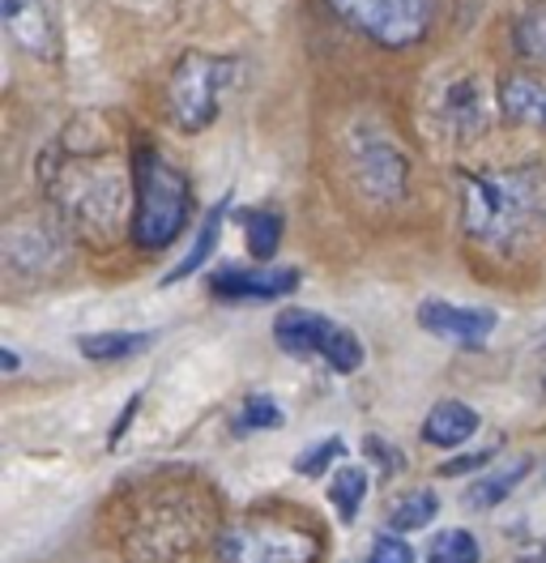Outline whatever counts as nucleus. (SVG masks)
Returning <instances> with one entry per match:
<instances>
[{
	"instance_id": "1",
	"label": "nucleus",
	"mask_w": 546,
	"mask_h": 563,
	"mask_svg": "<svg viewBox=\"0 0 546 563\" xmlns=\"http://www.w3.org/2000/svg\"><path fill=\"white\" fill-rule=\"evenodd\" d=\"M461 231L466 240L491 252H521L546 231V172L543 167H504L470 172L461 179Z\"/></svg>"
},
{
	"instance_id": "2",
	"label": "nucleus",
	"mask_w": 546,
	"mask_h": 563,
	"mask_svg": "<svg viewBox=\"0 0 546 563\" xmlns=\"http://www.w3.org/2000/svg\"><path fill=\"white\" fill-rule=\"evenodd\" d=\"M129 184L124 167L116 158H81L65 154L56 172H47V197L61 213V222L73 227L90 244H111L124 227H133L129 210Z\"/></svg>"
},
{
	"instance_id": "3",
	"label": "nucleus",
	"mask_w": 546,
	"mask_h": 563,
	"mask_svg": "<svg viewBox=\"0 0 546 563\" xmlns=\"http://www.w3.org/2000/svg\"><path fill=\"white\" fill-rule=\"evenodd\" d=\"M193 213V188L188 176L167 163L154 145H136L133 150V244L141 252H163L171 247Z\"/></svg>"
},
{
	"instance_id": "4",
	"label": "nucleus",
	"mask_w": 546,
	"mask_h": 563,
	"mask_svg": "<svg viewBox=\"0 0 546 563\" xmlns=\"http://www.w3.org/2000/svg\"><path fill=\"white\" fill-rule=\"evenodd\" d=\"M341 163H346V179L350 188L375 206V210H393L402 206L410 192V154L406 145L397 141V133L372 120V115H354L346 129H341Z\"/></svg>"
},
{
	"instance_id": "5",
	"label": "nucleus",
	"mask_w": 546,
	"mask_h": 563,
	"mask_svg": "<svg viewBox=\"0 0 546 563\" xmlns=\"http://www.w3.org/2000/svg\"><path fill=\"white\" fill-rule=\"evenodd\" d=\"M236 77H239V60H231V56L197 52V47L184 52L167 77L171 124L179 133H205L218 120L222 99L236 86Z\"/></svg>"
},
{
	"instance_id": "6",
	"label": "nucleus",
	"mask_w": 546,
	"mask_h": 563,
	"mask_svg": "<svg viewBox=\"0 0 546 563\" xmlns=\"http://www.w3.org/2000/svg\"><path fill=\"white\" fill-rule=\"evenodd\" d=\"M423 120L444 145H474L478 137H487L491 99H487L482 73L466 69V65L436 73L427 86V99H423Z\"/></svg>"
},
{
	"instance_id": "7",
	"label": "nucleus",
	"mask_w": 546,
	"mask_h": 563,
	"mask_svg": "<svg viewBox=\"0 0 546 563\" xmlns=\"http://www.w3.org/2000/svg\"><path fill=\"white\" fill-rule=\"evenodd\" d=\"M218 563H320V538L282 517H243L222 529Z\"/></svg>"
},
{
	"instance_id": "8",
	"label": "nucleus",
	"mask_w": 546,
	"mask_h": 563,
	"mask_svg": "<svg viewBox=\"0 0 546 563\" xmlns=\"http://www.w3.org/2000/svg\"><path fill=\"white\" fill-rule=\"evenodd\" d=\"M329 9L350 31L389 52L418 47L440 18V0H329Z\"/></svg>"
},
{
	"instance_id": "9",
	"label": "nucleus",
	"mask_w": 546,
	"mask_h": 563,
	"mask_svg": "<svg viewBox=\"0 0 546 563\" xmlns=\"http://www.w3.org/2000/svg\"><path fill=\"white\" fill-rule=\"evenodd\" d=\"M273 342L286 354H295V358L320 354L341 376H350V372L363 367V342L354 338V329L320 317V312H307V308L277 312V320H273Z\"/></svg>"
},
{
	"instance_id": "10",
	"label": "nucleus",
	"mask_w": 546,
	"mask_h": 563,
	"mask_svg": "<svg viewBox=\"0 0 546 563\" xmlns=\"http://www.w3.org/2000/svg\"><path fill=\"white\" fill-rule=\"evenodd\" d=\"M4 265L13 274H31V278H47L65 265V235L56 222L47 218H13L4 227Z\"/></svg>"
},
{
	"instance_id": "11",
	"label": "nucleus",
	"mask_w": 546,
	"mask_h": 563,
	"mask_svg": "<svg viewBox=\"0 0 546 563\" xmlns=\"http://www.w3.org/2000/svg\"><path fill=\"white\" fill-rule=\"evenodd\" d=\"M0 22H4L9 43L22 56H31V60H61L65 35H61L52 0H0Z\"/></svg>"
},
{
	"instance_id": "12",
	"label": "nucleus",
	"mask_w": 546,
	"mask_h": 563,
	"mask_svg": "<svg viewBox=\"0 0 546 563\" xmlns=\"http://www.w3.org/2000/svg\"><path fill=\"white\" fill-rule=\"evenodd\" d=\"M209 295L218 299H236V303H270V299H282L299 286V269L291 265H256V269H239V265H227L218 274L205 278Z\"/></svg>"
},
{
	"instance_id": "13",
	"label": "nucleus",
	"mask_w": 546,
	"mask_h": 563,
	"mask_svg": "<svg viewBox=\"0 0 546 563\" xmlns=\"http://www.w3.org/2000/svg\"><path fill=\"white\" fill-rule=\"evenodd\" d=\"M418 324L432 333V338H444V342H457V346H482L500 317L491 308H466V303H448V299H423L418 303Z\"/></svg>"
},
{
	"instance_id": "14",
	"label": "nucleus",
	"mask_w": 546,
	"mask_h": 563,
	"mask_svg": "<svg viewBox=\"0 0 546 563\" xmlns=\"http://www.w3.org/2000/svg\"><path fill=\"white\" fill-rule=\"evenodd\" d=\"M495 99L509 124L546 133V73H504Z\"/></svg>"
},
{
	"instance_id": "15",
	"label": "nucleus",
	"mask_w": 546,
	"mask_h": 563,
	"mask_svg": "<svg viewBox=\"0 0 546 563\" xmlns=\"http://www.w3.org/2000/svg\"><path fill=\"white\" fill-rule=\"evenodd\" d=\"M474 431H478V410H470V406L457 401V397L436 401L432 415L423 419V440H427L432 449H457V444H466Z\"/></svg>"
},
{
	"instance_id": "16",
	"label": "nucleus",
	"mask_w": 546,
	"mask_h": 563,
	"mask_svg": "<svg viewBox=\"0 0 546 563\" xmlns=\"http://www.w3.org/2000/svg\"><path fill=\"white\" fill-rule=\"evenodd\" d=\"M534 470V461L529 457H516L509 465H500V470H491V474H482L474 487L466 492V508H474V512H487V508H495V504H504L521 483H525V474Z\"/></svg>"
},
{
	"instance_id": "17",
	"label": "nucleus",
	"mask_w": 546,
	"mask_h": 563,
	"mask_svg": "<svg viewBox=\"0 0 546 563\" xmlns=\"http://www.w3.org/2000/svg\"><path fill=\"white\" fill-rule=\"evenodd\" d=\"M145 346H154V333H133V329H102V333H81L77 338V351L90 363H120V358L141 354Z\"/></svg>"
},
{
	"instance_id": "18",
	"label": "nucleus",
	"mask_w": 546,
	"mask_h": 563,
	"mask_svg": "<svg viewBox=\"0 0 546 563\" xmlns=\"http://www.w3.org/2000/svg\"><path fill=\"white\" fill-rule=\"evenodd\" d=\"M222 218H227V201H218L214 210L205 213L201 231H197V240H193V247L175 261V269H167V278H163V286H171V282H184L193 278L197 269H201L205 261L214 256V247H218V235H222Z\"/></svg>"
},
{
	"instance_id": "19",
	"label": "nucleus",
	"mask_w": 546,
	"mask_h": 563,
	"mask_svg": "<svg viewBox=\"0 0 546 563\" xmlns=\"http://www.w3.org/2000/svg\"><path fill=\"white\" fill-rule=\"evenodd\" d=\"M236 222L243 227V244L252 252V261L270 265L277 244H282V213L277 210H239Z\"/></svg>"
},
{
	"instance_id": "20",
	"label": "nucleus",
	"mask_w": 546,
	"mask_h": 563,
	"mask_svg": "<svg viewBox=\"0 0 546 563\" xmlns=\"http://www.w3.org/2000/svg\"><path fill=\"white\" fill-rule=\"evenodd\" d=\"M363 495H368V474L359 465H341L329 483V504L338 508L341 521H354L359 508H363Z\"/></svg>"
},
{
	"instance_id": "21",
	"label": "nucleus",
	"mask_w": 546,
	"mask_h": 563,
	"mask_svg": "<svg viewBox=\"0 0 546 563\" xmlns=\"http://www.w3.org/2000/svg\"><path fill=\"white\" fill-rule=\"evenodd\" d=\"M427 563H482V547L470 529H444L432 538Z\"/></svg>"
},
{
	"instance_id": "22",
	"label": "nucleus",
	"mask_w": 546,
	"mask_h": 563,
	"mask_svg": "<svg viewBox=\"0 0 546 563\" xmlns=\"http://www.w3.org/2000/svg\"><path fill=\"white\" fill-rule=\"evenodd\" d=\"M436 512H440V499H436V492H410L397 508H393V517H389V526H393V533H414V529L432 526L436 521Z\"/></svg>"
},
{
	"instance_id": "23",
	"label": "nucleus",
	"mask_w": 546,
	"mask_h": 563,
	"mask_svg": "<svg viewBox=\"0 0 546 563\" xmlns=\"http://www.w3.org/2000/svg\"><path fill=\"white\" fill-rule=\"evenodd\" d=\"M516 47L525 60L546 65V4H534L521 22H516Z\"/></svg>"
},
{
	"instance_id": "24",
	"label": "nucleus",
	"mask_w": 546,
	"mask_h": 563,
	"mask_svg": "<svg viewBox=\"0 0 546 563\" xmlns=\"http://www.w3.org/2000/svg\"><path fill=\"white\" fill-rule=\"evenodd\" d=\"M282 406L265 397V393H252L248 401H243V410H239V427L243 431H273V427H282Z\"/></svg>"
},
{
	"instance_id": "25",
	"label": "nucleus",
	"mask_w": 546,
	"mask_h": 563,
	"mask_svg": "<svg viewBox=\"0 0 546 563\" xmlns=\"http://www.w3.org/2000/svg\"><path fill=\"white\" fill-rule=\"evenodd\" d=\"M338 457H346V444H341L338 435H329V440H320V444H312L304 449L299 457H295V474H304V478H316V474H325L329 465Z\"/></svg>"
},
{
	"instance_id": "26",
	"label": "nucleus",
	"mask_w": 546,
	"mask_h": 563,
	"mask_svg": "<svg viewBox=\"0 0 546 563\" xmlns=\"http://www.w3.org/2000/svg\"><path fill=\"white\" fill-rule=\"evenodd\" d=\"M368 563H414V547L402 542V533H380L372 542Z\"/></svg>"
},
{
	"instance_id": "27",
	"label": "nucleus",
	"mask_w": 546,
	"mask_h": 563,
	"mask_svg": "<svg viewBox=\"0 0 546 563\" xmlns=\"http://www.w3.org/2000/svg\"><path fill=\"white\" fill-rule=\"evenodd\" d=\"M495 457V449H482V453H466L461 461H444L440 474H466V470H482L487 461Z\"/></svg>"
},
{
	"instance_id": "28",
	"label": "nucleus",
	"mask_w": 546,
	"mask_h": 563,
	"mask_svg": "<svg viewBox=\"0 0 546 563\" xmlns=\"http://www.w3.org/2000/svg\"><path fill=\"white\" fill-rule=\"evenodd\" d=\"M0 354H4V372H18V354L13 351H0Z\"/></svg>"
}]
</instances>
